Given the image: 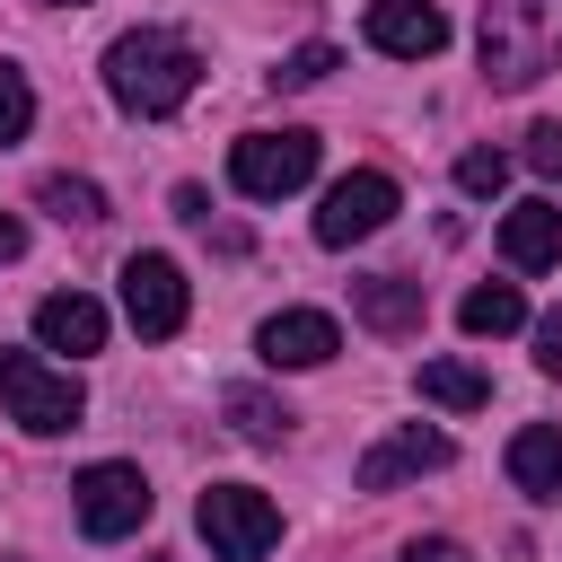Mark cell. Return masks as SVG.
<instances>
[{
	"mask_svg": "<svg viewBox=\"0 0 562 562\" xmlns=\"http://www.w3.org/2000/svg\"><path fill=\"white\" fill-rule=\"evenodd\" d=\"M255 351H263V369H325L342 351V325L325 307H281L255 325Z\"/></svg>",
	"mask_w": 562,
	"mask_h": 562,
	"instance_id": "9c48e42d",
	"label": "cell"
},
{
	"mask_svg": "<svg viewBox=\"0 0 562 562\" xmlns=\"http://www.w3.org/2000/svg\"><path fill=\"white\" fill-rule=\"evenodd\" d=\"M474 53L492 88H536L562 61V0H483Z\"/></svg>",
	"mask_w": 562,
	"mask_h": 562,
	"instance_id": "7a4b0ae2",
	"label": "cell"
},
{
	"mask_svg": "<svg viewBox=\"0 0 562 562\" xmlns=\"http://www.w3.org/2000/svg\"><path fill=\"white\" fill-rule=\"evenodd\" d=\"M193 79H202V53L184 35H167V26H132V35L105 44V97L123 114H140V123L176 114L193 97Z\"/></svg>",
	"mask_w": 562,
	"mask_h": 562,
	"instance_id": "6da1fadb",
	"label": "cell"
},
{
	"mask_svg": "<svg viewBox=\"0 0 562 562\" xmlns=\"http://www.w3.org/2000/svg\"><path fill=\"white\" fill-rule=\"evenodd\" d=\"M334 61H342L334 44H299V53H281V61H272V88H316Z\"/></svg>",
	"mask_w": 562,
	"mask_h": 562,
	"instance_id": "44dd1931",
	"label": "cell"
},
{
	"mask_svg": "<svg viewBox=\"0 0 562 562\" xmlns=\"http://www.w3.org/2000/svg\"><path fill=\"white\" fill-rule=\"evenodd\" d=\"M70 509H79V536L123 544V536H140V518H149V474L123 465V457H97V465L70 483Z\"/></svg>",
	"mask_w": 562,
	"mask_h": 562,
	"instance_id": "8992f818",
	"label": "cell"
},
{
	"mask_svg": "<svg viewBox=\"0 0 562 562\" xmlns=\"http://www.w3.org/2000/svg\"><path fill=\"white\" fill-rule=\"evenodd\" d=\"M369 44L395 61H430L448 44V9L439 0H369Z\"/></svg>",
	"mask_w": 562,
	"mask_h": 562,
	"instance_id": "8fae6325",
	"label": "cell"
},
{
	"mask_svg": "<svg viewBox=\"0 0 562 562\" xmlns=\"http://www.w3.org/2000/svg\"><path fill=\"white\" fill-rule=\"evenodd\" d=\"M422 404H439V413H474V404H492V378H483L474 360H422Z\"/></svg>",
	"mask_w": 562,
	"mask_h": 562,
	"instance_id": "e0dca14e",
	"label": "cell"
},
{
	"mask_svg": "<svg viewBox=\"0 0 562 562\" xmlns=\"http://www.w3.org/2000/svg\"><path fill=\"white\" fill-rule=\"evenodd\" d=\"M184 272L167 263V255H132L123 263V316H132V334H149V342H167V334H184Z\"/></svg>",
	"mask_w": 562,
	"mask_h": 562,
	"instance_id": "ba28073f",
	"label": "cell"
},
{
	"mask_svg": "<svg viewBox=\"0 0 562 562\" xmlns=\"http://www.w3.org/2000/svg\"><path fill=\"white\" fill-rule=\"evenodd\" d=\"M35 202H44L53 220H70V228H97V220H105V193H97L88 176H44Z\"/></svg>",
	"mask_w": 562,
	"mask_h": 562,
	"instance_id": "d6986e66",
	"label": "cell"
},
{
	"mask_svg": "<svg viewBox=\"0 0 562 562\" xmlns=\"http://www.w3.org/2000/svg\"><path fill=\"white\" fill-rule=\"evenodd\" d=\"M307 176H316V132H299V123L246 132V140L228 149V184H237L246 202H281V193H299Z\"/></svg>",
	"mask_w": 562,
	"mask_h": 562,
	"instance_id": "5b68a950",
	"label": "cell"
},
{
	"mask_svg": "<svg viewBox=\"0 0 562 562\" xmlns=\"http://www.w3.org/2000/svg\"><path fill=\"white\" fill-rule=\"evenodd\" d=\"M501 255L518 263V272H553L562 263V211L536 193V202H518L509 220H501Z\"/></svg>",
	"mask_w": 562,
	"mask_h": 562,
	"instance_id": "7c38bea8",
	"label": "cell"
},
{
	"mask_svg": "<svg viewBox=\"0 0 562 562\" xmlns=\"http://www.w3.org/2000/svg\"><path fill=\"white\" fill-rule=\"evenodd\" d=\"M193 527H202V544H211L220 562H263V553L281 544V509H272L255 483H211V492L193 501Z\"/></svg>",
	"mask_w": 562,
	"mask_h": 562,
	"instance_id": "277c9868",
	"label": "cell"
},
{
	"mask_svg": "<svg viewBox=\"0 0 562 562\" xmlns=\"http://www.w3.org/2000/svg\"><path fill=\"white\" fill-rule=\"evenodd\" d=\"M501 184H509V158H501V149H465V158H457V193L483 202V193H501Z\"/></svg>",
	"mask_w": 562,
	"mask_h": 562,
	"instance_id": "7402d4cb",
	"label": "cell"
},
{
	"mask_svg": "<svg viewBox=\"0 0 562 562\" xmlns=\"http://www.w3.org/2000/svg\"><path fill=\"white\" fill-rule=\"evenodd\" d=\"M220 413L237 422V439H281V430H290V404H281V395H263V386H228V395H220Z\"/></svg>",
	"mask_w": 562,
	"mask_h": 562,
	"instance_id": "ac0fdd59",
	"label": "cell"
},
{
	"mask_svg": "<svg viewBox=\"0 0 562 562\" xmlns=\"http://www.w3.org/2000/svg\"><path fill=\"white\" fill-rule=\"evenodd\" d=\"M26 123H35V88H26V70H9V61H0V149H9V140H26Z\"/></svg>",
	"mask_w": 562,
	"mask_h": 562,
	"instance_id": "ffe728a7",
	"label": "cell"
},
{
	"mask_svg": "<svg viewBox=\"0 0 562 562\" xmlns=\"http://www.w3.org/2000/svg\"><path fill=\"white\" fill-rule=\"evenodd\" d=\"M404 562H474V553H465V544H448V536H413V544H404Z\"/></svg>",
	"mask_w": 562,
	"mask_h": 562,
	"instance_id": "d4e9b609",
	"label": "cell"
},
{
	"mask_svg": "<svg viewBox=\"0 0 562 562\" xmlns=\"http://www.w3.org/2000/svg\"><path fill=\"white\" fill-rule=\"evenodd\" d=\"M35 342L79 360V351H97V342H105V307H97L88 290H53V299L35 307Z\"/></svg>",
	"mask_w": 562,
	"mask_h": 562,
	"instance_id": "5bb4252c",
	"label": "cell"
},
{
	"mask_svg": "<svg viewBox=\"0 0 562 562\" xmlns=\"http://www.w3.org/2000/svg\"><path fill=\"white\" fill-rule=\"evenodd\" d=\"M457 448H448V430H430V422H404V430H386L369 457H360V492H395V483H413V474H439Z\"/></svg>",
	"mask_w": 562,
	"mask_h": 562,
	"instance_id": "30bf717a",
	"label": "cell"
},
{
	"mask_svg": "<svg viewBox=\"0 0 562 562\" xmlns=\"http://www.w3.org/2000/svg\"><path fill=\"white\" fill-rule=\"evenodd\" d=\"M0 413H9L18 430L53 439V430H79V413H88V386H79L70 369L35 360V351H0Z\"/></svg>",
	"mask_w": 562,
	"mask_h": 562,
	"instance_id": "3957f363",
	"label": "cell"
},
{
	"mask_svg": "<svg viewBox=\"0 0 562 562\" xmlns=\"http://www.w3.org/2000/svg\"><path fill=\"white\" fill-rule=\"evenodd\" d=\"M176 220H193V228H202V220H211V193H202V184H176Z\"/></svg>",
	"mask_w": 562,
	"mask_h": 562,
	"instance_id": "484cf974",
	"label": "cell"
},
{
	"mask_svg": "<svg viewBox=\"0 0 562 562\" xmlns=\"http://www.w3.org/2000/svg\"><path fill=\"white\" fill-rule=\"evenodd\" d=\"M457 325H465L474 342H501V334H518V325H527V299H518V281H474V290L457 299Z\"/></svg>",
	"mask_w": 562,
	"mask_h": 562,
	"instance_id": "2e32d148",
	"label": "cell"
},
{
	"mask_svg": "<svg viewBox=\"0 0 562 562\" xmlns=\"http://www.w3.org/2000/svg\"><path fill=\"white\" fill-rule=\"evenodd\" d=\"M351 316H360L369 334H422V281L369 272V281H351Z\"/></svg>",
	"mask_w": 562,
	"mask_h": 562,
	"instance_id": "4fadbf2b",
	"label": "cell"
},
{
	"mask_svg": "<svg viewBox=\"0 0 562 562\" xmlns=\"http://www.w3.org/2000/svg\"><path fill=\"white\" fill-rule=\"evenodd\" d=\"M70 9H79V0H70Z\"/></svg>",
	"mask_w": 562,
	"mask_h": 562,
	"instance_id": "83f0119b",
	"label": "cell"
},
{
	"mask_svg": "<svg viewBox=\"0 0 562 562\" xmlns=\"http://www.w3.org/2000/svg\"><path fill=\"white\" fill-rule=\"evenodd\" d=\"M536 369H544V378H562V307L536 325Z\"/></svg>",
	"mask_w": 562,
	"mask_h": 562,
	"instance_id": "cb8c5ba5",
	"label": "cell"
},
{
	"mask_svg": "<svg viewBox=\"0 0 562 562\" xmlns=\"http://www.w3.org/2000/svg\"><path fill=\"white\" fill-rule=\"evenodd\" d=\"M509 483H518L527 501H553V492H562V422H527V430L509 439Z\"/></svg>",
	"mask_w": 562,
	"mask_h": 562,
	"instance_id": "9a60e30c",
	"label": "cell"
},
{
	"mask_svg": "<svg viewBox=\"0 0 562 562\" xmlns=\"http://www.w3.org/2000/svg\"><path fill=\"white\" fill-rule=\"evenodd\" d=\"M527 167L536 176H562V123H536L527 132Z\"/></svg>",
	"mask_w": 562,
	"mask_h": 562,
	"instance_id": "603a6c76",
	"label": "cell"
},
{
	"mask_svg": "<svg viewBox=\"0 0 562 562\" xmlns=\"http://www.w3.org/2000/svg\"><path fill=\"white\" fill-rule=\"evenodd\" d=\"M395 211H404L395 176L351 167V176H342V184H325V202H316V246H360V237H378Z\"/></svg>",
	"mask_w": 562,
	"mask_h": 562,
	"instance_id": "52a82bcc",
	"label": "cell"
},
{
	"mask_svg": "<svg viewBox=\"0 0 562 562\" xmlns=\"http://www.w3.org/2000/svg\"><path fill=\"white\" fill-rule=\"evenodd\" d=\"M18 255H26V220H9V211H0V263H18Z\"/></svg>",
	"mask_w": 562,
	"mask_h": 562,
	"instance_id": "4316f807",
	"label": "cell"
}]
</instances>
